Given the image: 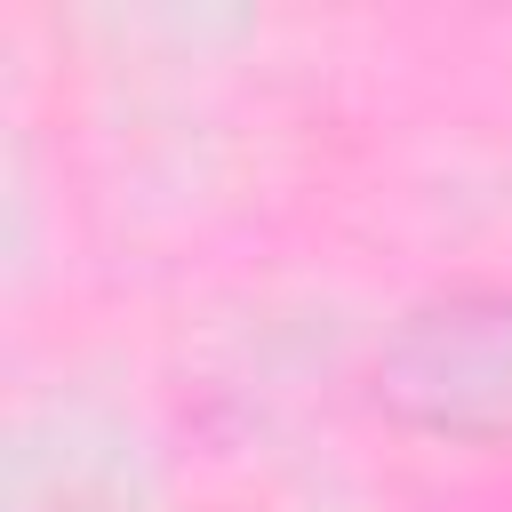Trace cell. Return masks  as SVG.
<instances>
[{
	"mask_svg": "<svg viewBox=\"0 0 512 512\" xmlns=\"http://www.w3.org/2000/svg\"><path fill=\"white\" fill-rule=\"evenodd\" d=\"M376 392L408 424L456 440H512V296L408 320L376 360Z\"/></svg>",
	"mask_w": 512,
	"mask_h": 512,
	"instance_id": "cell-1",
	"label": "cell"
}]
</instances>
